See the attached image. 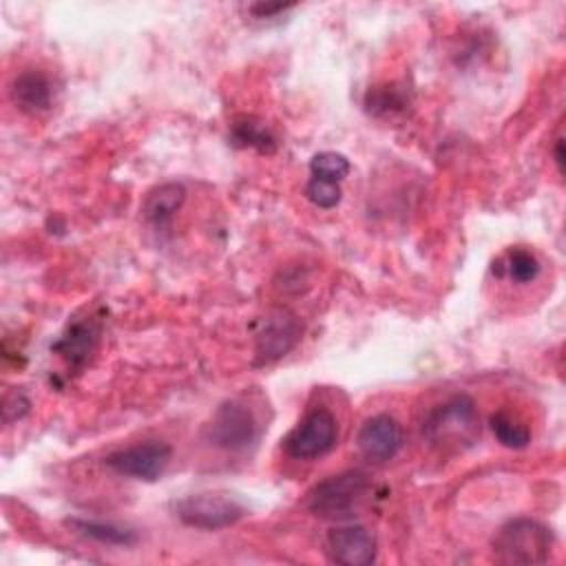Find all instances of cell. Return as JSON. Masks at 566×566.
<instances>
[{
    "mask_svg": "<svg viewBox=\"0 0 566 566\" xmlns=\"http://www.w3.org/2000/svg\"><path fill=\"white\" fill-rule=\"evenodd\" d=\"M553 548V533L537 520L517 517L500 526L491 542L500 564H544Z\"/></svg>",
    "mask_w": 566,
    "mask_h": 566,
    "instance_id": "7a4b0ae2",
    "label": "cell"
},
{
    "mask_svg": "<svg viewBox=\"0 0 566 566\" xmlns=\"http://www.w3.org/2000/svg\"><path fill=\"white\" fill-rule=\"evenodd\" d=\"M553 157H555V164H557V170L559 175L564 172V137H557L555 139V148H553Z\"/></svg>",
    "mask_w": 566,
    "mask_h": 566,
    "instance_id": "603a6c76",
    "label": "cell"
},
{
    "mask_svg": "<svg viewBox=\"0 0 566 566\" xmlns=\"http://www.w3.org/2000/svg\"><path fill=\"white\" fill-rule=\"evenodd\" d=\"M336 440H338L336 416L327 407H314L285 436L283 449L294 460H316L329 453Z\"/></svg>",
    "mask_w": 566,
    "mask_h": 566,
    "instance_id": "8992f818",
    "label": "cell"
},
{
    "mask_svg": "<svg viewBox=\"0 0 566 566\" xmlns=\"http://www.w3.org/2000/svg\"><path fill=\"white\" fill-rule=\"evenodd\" d=\"M186 201V188L177 181H166L148 190L142 203L144 219L157 228H164L170 223V219L179 212V208Z\"/></svg>",
    "mask_w": 566,
    "mask_h": 566,
    "instance_id": "4fadbf2b",
    "label": "cell"
},
{
    "mask_svg": "<svg viewBox=\"0 0 566 566\" xmlns=\"http://www.w3.org/2000/svg\"><path fill=\"white\" fill-rule=\"evenodd\" d=\"M230 144L237 148H252L261 155H272L276 150L274 133L254 115H241L230 124Z\"/></svg>",
    "mask_w": 566,
    "mask_h": 566,
    "instance_id": "5bb4252c",
    "label": "cell"
},
{
    "mask_svg": "<svg viewBox=\"0 0 566 566\" xmlns=\"http://www.w3.org/2000/svg\"><path fill=\"white\" fill-rule=\"evenodd\" d=\"M292 7L294 4H290V2H254V4L248 7V11L254 18L263 20V18H274V15H279V13H283V11L292 9Z\"/></svg>",
    "mask_w": 566,
    "mask_h": 566,
    "instance_id": "7402d4cb",
    "label": "cell"
},
{
    "mask_svg": "<svg viewBox=\"0 0 566 566\" xmlns=\"http://www.w3.org/2000/svg\"><path fill=\"white\" fill-rule=\"evenodd\" d=\"M181 524L201 531H219L237 524L248 515L243 502L228 493H195L175 504Z\"/></svg>",
    "mask_w": 566,
    "mask_h": 566,
    "instance_id": "5b68a950",
    "label": "cell"
},
{
    "mask_svg": "<svg viewBox=\"0 0 566 566\" xmlns=\"http://www.w3.org/2000/svg\"><path fill=\"white\" fill-rule=\"evenodd\" d=\"M349 170H352L349 159L345 155L336 153V150H323V153H316L310 159L312 177H318V179H325V181L340 184L349 175Z\"/></svg>",
    "mask_w": 566,
    "mask_h": 566,
    "instance_id": "d6986e66",
    "label": "cell"
},
{
    "mask_svg": "<svg viewBox=\"0 0 566 566\" xmlns=\"http://www.w3.org/2000/svg\"><path fill=\"white\" fill-rule=\"evenodd\" d=\"M500 276H509L515 283H531L539 276V259L535 256V252H531L528 248L515 245L509 248V252L504 254L502 261H497V268H493Z\"/></svg>",
    "mask_w": 566,
    "mask_h": 566,
    "instance_id": "e0dca14e",
    "label": "cell"
},
{
    "mask_svg": "<svg viewBox=\"0 0 566 566\" xmlns=\"http://www.w3.org/2000/svg\"><path fill=\"white\" fill-rule=\"evenodd\" d=\"M259 427L256 418L239 400H226L212 413V420L206 424V440L223 451H243L256 440Z\"/></svg>",
    "mask_w": 566,
    "mask_h": 566,
    "instance_id": "52a82bcc",
    "label": "cell"
},
{
    "mask_svg": "<svg viewBox=\"0 0 566 566\" xmlns=\"http://www.w3.org/2000/svg\"><path fill=\"white\" fill-rule=\"evenodd\" d=\"M9 95H11V102L15 104V108H20L22 113L35 115L51 106L53 84L44 71L24 69L11 80Z\"/></svg>",
    "mask_w": 566,
    "mask_h": 566,
    "instance_id": "7c38bea8",
    "label": "cell"
},
{
    "mask_svg": "<svg viewBox=\"0 0 566 566\" xmlns=\"http://www.w3.org/2000/svg\"><path fill=\"white\" fill-rule=\"evenodd\" d=\"M493 436L506 449H524L531 442V429L511 411L500 409L489 420Z\"/></svg>",
    "mask_w": 566,
    "mask_h": 566,
    "instance_id": "ac0fdd59",
    "label": "cell"
},
{
    "mask_svg": "<svg viewBox=\"0 0 566 566\" xmlns=\"http://www.w3.org/2000/svg\"><path fill=\"white\" fill-rule=\"evenodd\" d=\"M303 323L287 307H270L254 329V365H270L287 356L301 340Z\"/></svg>",
    "mask_w": 566,
    "mask_h": 566,
    "instance_id": "277c9868",
    "label": "cell"
},
{
    "mask_svg": "<svg viewBox=\"0 0 566 566\" xmlns=\"http://www.w3.org/2000/svg\"><path fill=\"white\" fill-rule=\"evenodd\" d=\"M369 486H371L369 473L360 469H349L314 484L307 493L305 506L316 517L340 520L352 515V511L367 495Z\"/></svg>",
    "mask_w": 566,
    "mask_h": 566,
    "instance_id": "3957f363",
    "label": "cell"
},
{
    "mask_svg": "<svg viewBox=\"0 0 566 566\" xmlns=\"http://www.w3.org/2000/svg\"><path fill=\"white\" fill-rule=\"evenodd\" d=\"M305 197L316 206V208H323V210H329V208H336L338 201H340V186L334 184V181H325V179H318V177H312L305 186Z\"/></svg>",
    "mask_w": 566,
    "mask_h": 566,
    "instance_id": "ffe728a7",
    "label": "cell"
},
{
    "mask_svg": "<svg viewBox=\"0 0 566 566\" xmlns=\"http://www.w3.org/2000/svg\"><path fill=\"white\" fill-rule=\"evenodd\" d=\"M64 524L69 528H73L77 535L95 539L99 544H108V546H133L139 539V535L133 528H126V526H119V524H113V522L69 517Z\"/></svg>",
    "mask_w": 566,
    "mask_h": 566,
    "instance_id": "9a60e30c",
    "label": "cell"
},
{
    "mask_svg": "<svg viewBox=\"0 0 566 566\" xmlns=\"http://www.w3.org/2000/svg\"><path fill=\"white\" fill-rule=\"evenodd\" d=\"M409 106V95L402 86L398 84H382V86H374L367 91L365 95V108L376 115V117H396L402 115Z\"/></svg>",
    "mask_w": 566,
    "mask_h": 566,
    "instance_id": "2e32d148",
    "label": "cell"
},
{
    "mask_svg": "<svg viewBox=\"0 0 566 566\" xmlns=\"http://www.w3.org/2000/svg\"><path fill=\"white\" fill-rule=\"evenodd\" d=\"M172 449L161 440L137 442L117 451H111L104 458V464L117 475H126L142 482H155L168 467Z\"/></svg>",
    "mask_w": 566,
    "mask_h": 566,
    "instance_id": "ba28073f",
    "label": "cell"
},
{
    "mask_svg": "<svg viewBox=\"0 0 566 566\" xmlns=\"http://www.w3.org/2000/svg\"><path fill=\"white\" fill-rule=\"evenodd\" d=\"M356 444L365 458L374 462H387L402 447V427L394 416L376 413L360 424Z\"/></svg>",
    "mask_w": 566,
    "mask_h": 566,
    "instance_id": "8fae6325",
    "label": "cell"
},
{
    "mask_svg": "<svg viewBox=\"0 0 566 566\" xmlns=\"http://www.w3.org/2000/svg\"><path fill=\"white\" fill-rule=\"evenodd\" d=\"M325 544L336 564L367 566L376 559V535L363 524L334 526L327 533Z\"/></svg>",
    "mask_w": 566,
    "mask_h": 566,
    "instance_id": "30bf717a",
    "label": "cell"
},
{
    "mask_svg": "<svg viewBox=\"0 0 566 566\" xmlns=\"http://www.w3.org/2000/svg\"><path fill=\"white\" fill-rule=\"evenodd\" d=\"M31 409V400L29 396L18 389V387H9L4 394H2V405H0V411H2V422L4 424H11L15 420H22Z\"/></svg>",
    "mask_w": 566,
    "mask_h": 566,
    "instance_id": "44dd1931",
    "label": "cell"
},
{
    "mask_svg": "<svg viewBox=\"0 0 566 566\" xmlns=\"http://www.w3.org/2000/svg\"><path fill=\"white\" fill-rule=\"evenodd\" d=\"M99 318L88 314L82 318H75L66 325V329L60 334V338L51 345V352L57 354L69 369L80 371L86 367V363L91 360V356L97 349V340H99Z\"/></svg>",
    "mask_w": 566,
    "mask_h": 566,
    "instance_id": "9c48e42d",
    "label": "cell"
},
{
    "mask_svg": "<svg viewBox=\"0 0 566 566\" xmlns=\"http://www.w3.org/2000/svg\"><path fill=\"white\" fill-rule=\"evenodd\" d=\"M480 433L475 402L467 394H453L429 409L422 420V436L433 447H464Z\"/></svg>",
    "mask_w": 566,
    "mask_h": 566,
    "instance_id": "6da1fadb",
    "label": "cell"
}]
</instances>
